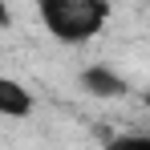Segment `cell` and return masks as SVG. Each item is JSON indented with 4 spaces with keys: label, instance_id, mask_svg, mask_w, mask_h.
Instances as JSON below:
<instances>
[{
    "label": "cell",
    "instance_id": "7a4b0ae2",
    "mask_svg": "<svg viewBox=\"0 0 150 150\" xmlns=\"http://www.w3.org/2000/svg\"><path fill=\"white\" fill-rule=\"evenodd\" d=\"M81 89L93 93V98H122L126 81L114 73V69H105V65H89V69L81 73Z\"/></svg>",
    "mask_w": 150,
    "mask_h": 150
},
{
    "label": "cell",
    "instance_id": "6da1fadb",
    "mask_svg": "<svg viewBox=\"0 0 150 150\" xmlns=\"http://www.w3.org/2000/svg\"><path fill=\"white\" fill-rule=\"evenodd\" d=\"M110 0H37V16L49 28V37L65 45L93 41L110 21Z\"/></svg>",
    "mask_w": 150,
    "mask_h": 150
},
{
    "label": "cell",
    "instance_id": "5b68a950",
    "mask_svg": "<svg viewBox=\"0 0 150 150\" xmlns=\"http://www.w3.org/2000/svg\"><path fill=\"white\" fill-rule=\"evenodd\" d=\"M142 101H146V110H150V89H146V93H142Z\"/></svg>",
    "mask_w": 150,
    "mask_h": 150
},
{
    "label": "cell",
    "instance_id": "277c9868",
    "mask_svg": "<svg viewBox=\"0 0 150 150\" xmlns=\"http://www.w3.org/2000/svg\"><path fill=\"white\" fill-rule=\"evenodd\" d=\"M130 146H150L146 134H126V138H114V150H130Z\"/></svg>",
    "mask_w": 150,
    "mask_h": 150
},
{
    "label": "cell",
    "instance_id": "3957f363",
    "mask_svg": "<svg viewBox=\"0 0 150 150\" xmlns=\"http://www.w3.org/2000/svg\"><path fill=\"white\" fill-rule=\"evenodd\" d=\"M28 110H33V93H28L21 81L4 77V81H0V114H4V118H25Z\"/></svg>",
    "mask_w": 150,
    "mask_h": 150
}]
</instances>
